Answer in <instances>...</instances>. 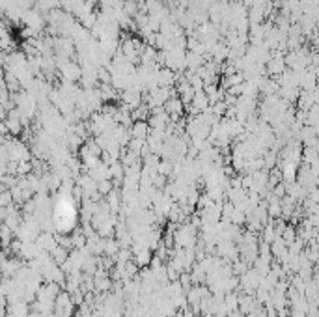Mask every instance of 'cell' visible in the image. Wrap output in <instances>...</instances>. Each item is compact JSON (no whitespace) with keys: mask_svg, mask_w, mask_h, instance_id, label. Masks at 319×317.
Returning <instances> with one entry per match:
<instances>
[{"mask_svg":"<svg viewBox=\"0 0 319 317\" xmlns=\"http://www.w3.org/2000/svg\"><path fill=\"white\" fill-rule=\"evenodd\" d=\"M232 2H243V0H232Z\"/></svg>","mask_w":319,"mask_h":317,"instance_id":"cell-7","label":"cell"},{"mask_svg":"<svg viewBox=\"0 0 319 317\" xmlns=\"http://www.w3.org/2000/svg\"><path fill=\"white\" fill-rule=\"evenodd\" d=\"M135 261L136 267H146L149 261H151V254H149V248H142V250H136L135 252Z\"/></svg>","mask_w":319,"mask_h":317,"instance_id":"cell-5","label":"cell"},{"mask_svg":"<svg viewBox=\"0 0 319 317\" xmlns=\"http://www.w3.org/2000/svg\"><path fill=\"white\" fill-rule=\"evenodd\" d=\"M148 133H149L148 121H133V125L129 127L131 138H142V140H146Z\"/></svg>","mask_w":319,"mask_h":317,"instance_id":"cell-3","label":"cell"},{"mask_svg":"<svg viewBox=\"0 0 319 317\" xmlns=\"http://www.w3.org/2000/svg\"><path fill=\"white\" fill-rule=\"evenodd\" d=\"M112 189H114L112 179H103V181H97V192L103 194V196H106V194H108Z\"/></svg>","mask_w":319,"mask_h":317,"instance_id":"cell-6","label":"cell"},{"mask_svg":"<svg viewBox=\"0 0 319 317\" xmlns=\"http://www.w3.org/2000/svg\"><path fill=\"white\" fill-rule=\"evenodd\" d=\"M30 308L24 301H9L6 306V317H28Z\"/></svg>","mask_w":319,"mask_h":317,"instance_id":"cell-2","label":"cell"},{"mask_svg":"<svg viewBox=\"0 0 319 317\" xmlns=\"http://www.w3.org/2000/svg\"><path fill=\"white\" fill-rule=\"evenodd\" d=\"M97 90H99V93H101L103 103H112V101H118V99H120V92L114 90L110 84H99L97 86Z\"/></svg>","mask_w":319,"mask_h":317,"instance_id":"cell-4","label":"cell"},{"mask_svg":"<svg viewBox=\"0 0 319 317\" xmlns=\"http://www.w3.org/2000/svg\"><path fill=\"white\" fill-rule=\"evenodd\" d=\"M314 105H318V88H314L310 92H305V90H301L297 97V108L299 110H305L308 112Z\"/></svg>","mask_w":319,"mask_h":317,"instance_id":"cell-1","label":"cell"}]
</instances>
